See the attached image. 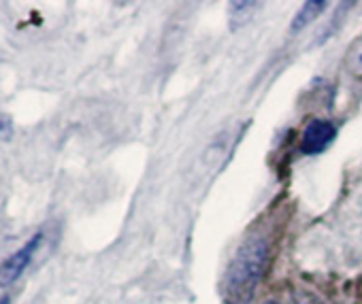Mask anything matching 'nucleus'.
<instances>
[{
    "instance_id": "nucleus-2",
    "label": "nucleus",
    "mask_w": 362,
    "mask_h": 304,
    "mask_svg": "<svg viewBox=\"0 0 362 304\" xmlns=\"http://www.w3.org/2000/svg\"><path fill=\"white\" fill-rule=\"evenodd\" d=\"M41 241H43V232H37L26 245H22L16 253H11L9 257H5L3 262H0V287L13 285L24 274V270L30 266L35 253L39 251Z\"/></svg>"
},
{
    "instance_id": "nucleus-4",
    "label": "nucleus",
    "mask_w": 362,
    "mask_h": 304,
    "mask_svg": "<svg viewBox=\"0 0 362 304\" xmlns=\"http://www.w3.org/2000/svg\"><path fill=\"white\" fill-rule=\"evenodd\" d=\"M326 7H328V3H324V0H309V3H305L300 7V11L296 13V18L292 20V24H290L292 32H300L303 28L313 24L326 11Z\"/></svg>"
},
{
    "instance_id": "nucleus-6",
    "label": "nucleus",
    "mask_w": 362,
    "mask_h": 304,
    "mask_svg": "<svg viewBox=\"0 0 362 304\" xmlns=\"http://www.w3.org/2000/svg\"><path fill=\"white\" fill-rule=\"evenodd\" d=\"M264 304H281V302H277V300H269V302H264Z\"/></svg>"
},
{
    "instance_id": "nucleus-1",
    "label": "nucleus",
    "mask_w": 362,
    "mask_h": 304,
    "mask_svg": "<svg viewBox=\"0 0 362 304\" xmlns=\"http://www.w3.org/2000/svg\"><path fill=\"white\" fill-rule=\"evenodd\" d=\"M275 253V232L258 228L245 236L235 251L222 281V296L226 304H250L262 285Z\"/></svg>"
},
{
    "instance_id": "nucleus-3",
    "label": "nucleus",
    "mask_w": 362,
    "mask_h": 304,
    "mask_svg": "<svg viewBox=\"0 0 362 304\" xmlns=\"http://www.w3.org/2000/svg\"><path fill=\"white\" fill-rule=\"evenodd\" d=\"M337 138V126L328 119H311L300 134V151L305 156H320Z\"/></svg>"
},
{
    "instance_id": "nucleus-5",
    "label": "nucleus",
    "mask_w": 362,
    "mask_h": 304,
    "mask_svg": "<svg viewBox=\"0 0 362 304\" xmlns=\"http://www.w3.org/2000/svg\"><path fill=\"white\" fill-rule=\"evenodd\" d=\"M0 304H11V293L7 291V287H0Z\"/></svg>"
}]
</instances>
